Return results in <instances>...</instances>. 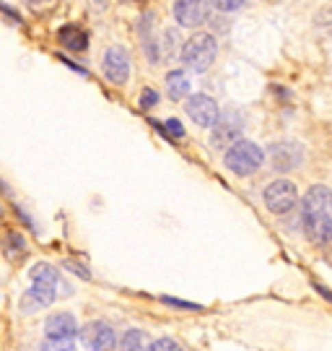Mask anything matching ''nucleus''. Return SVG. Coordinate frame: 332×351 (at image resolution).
<instances>
[{
    "mask_svg": "<svg viewBox=\"0 0 332 351\" xmlns=\"http://www.w3.org/2000/svg\"><path fill=\"white\" fill-rule=\"evenodd\" d=\"M301 229L311 245L324 247L332 242V216H301Z\"/></svg>",
    "mask_w": 332,
    "mask_h": 351,
    "instance_id": "ddd939ff",
    "label": "nucleus"
},
{
    "mask_svg": "<svg viewBox=\"0 0 332 351\" xmlns=\"http://www.w3.org/2000/svg\"><path fill=\"white\" fill-rule=\"evenodd\" d=\"M153 125L159 128V130H164V136H172V138H185V128H182V123L179 120H166V123H153Z\"/></svg>",
    "mask_w": 332,
    "mask_h": 351,
    "instance_id": "aec40b11",
    "label": "nucleus"
},
{
    "mask_svg": "<svg viewBox=\"0 0 332 351\" xmlns=\"http://www.w3.org/2000/svg\"><path fill=\"white\" fill-rule=\"evenodd\" d=\"M262 201H265V208L270 213L283 216V213L296 208V203H298V188H296L291 180H275V182H270L265 188Z\"/></svg>",
    "mask_w": 332,
    "mask_h": 351,
    "instance_id": "7ed1b4c3",
    "label": "nucleus"
},
{
    "mask_svg": "<svg viewBox=\"0 0 332 351\" xmlns=\"http://www.w3.org/2000/svg\"><path fill=\"white\" fill-rule=\"evenodd\" d=\"M242 130H244V114L239 110H226V112L218 114L216 125H213V146L216 149H229L234 146L236 141H242Z\"/></svg>",
    "mask_w": 332,
    "mask_h": 351,
    "instance_id": "39448f33",
    "label": "nucleus"
},
{
    "mask_svg": "<svg viewBox=\"0 0 332 351\" xmlns=\"http://www.w3.org/2000/svg\"><path fill=\"white\" fill-rule=\"evenodd\" d=\"M159 104V94L153 91V88H143V94H140V107L143 110H151V107H156Z\"/></svg>",
    "mask_w": 332,
    "mask_h": 351,
    "instance_id": "b1692460",
    "label": "nucleus"
},
{
    "mask_svg": "<svg viewBox=\"0 0 332 351\" xmlns=\"http://www.w3.org/2000/svg\"><path fill=\"white\" fill-rule=\"evenodd\" d=\"M210 3H213V8H218L223 13H234L244 5V0H210Z\"/></svg>",
    "mask_w": 332,
    "mask_h": 351,
    "instance_id": "5701e85b",
    "label": "nucleus"
},
{
    "mask_svg": "<svg viewBox=\"0 0 332 351\" xmlns=\"http://www.w3.org/2000/svg\"><path fill=\"white\" fill-rule=\"evenodd\" d=\"M161 302L169 304V307H177V310H192V313H200V310H203V304H197V302L174 300V297H161Z\"/></svg>",
    "mask_w": 332,
    "mask_h": 351,
    "instance_id": "412c9836",
    "label": "nucleus"
},
{
    "mask_svg": "<svg viewBox=\"0 0 332 351\" xmlns=\"http://www.w3.org/2000/svg\"><path fill=\"white\" fill-rule=\"evenodd\" d=\"M78 336H81V343L88 351H117V343H120L117 330L110 323H104V320H91V323H86V326L78 330Z\"/></svg>",
    "mask_w": 332,
    "mask_h": 351,
    "instance_id": "20e7f679",
    "label": "nucleus"
},
{
    "mask_svg": "<svg viewBox=\"0 0 332 351\" xmlns=\"http://www.w3.org/2000/svg\"><path fill=\"white\" fill-rule=\"evenodd\" d=\"M78 320L73 313H52L44 320V336L47 339H71L78 336Z\"/></svg>",
    "mask_w": 332,
    "mask_h": 351,
    "instance_id": "4468645a",
    "label": "nucleus"
},
{
    "mask_svg": "<svg viewBox=\"0 0 332 351\" xmlns=\"http://www.w3.org/2000/svg\"><path fill=\"white\" fill-rule=\"evenodd\" d=\"M29 278H31V284H44V287H52L58 289V294H73V289H71V284L62 278V274L55 268L52 263H34L31 265V271H29Z\"/></svg>",
    "mask_w": 332,
    "mask_h": 351,
    "instance_id": "f8f14e48",
    "label": "nucleus"
},
{
    "mask_svg": "<svg viewBox=\"0 0 332 351\" xmlns=\"http://www.w3.org/2000/svg\"><path fill=\"white\" fill-rule=\"evenodd\" d=\"M330 216L332 213V190L327 185H311L301 198V216Z\"/></svg>",
    "mask_w": 332,
    "mask_h": 351,
    "instance_id": "9d476101",
    "label": "nucleus"
},
{
    "mask_svg": "<svg viewBox=\"0 0 332 351\" xmlns=\"http://www.w3.org/2000/svg\"><path fill=\"white\" fill-rule=\"evenodd\" d=\"M218 104L213 97L208 94H192V97H187V117L200 128H213L216 125V120H218Z\"/></svg>",
    "mask_w": 332,
    "mask_h": 351,
    "instance_id": "0eeeda50",
    "label": "nucleus"
},
{
    "mask_svg": "<svg viewBox=\"0 0 332 351\" xmlns=\"http://www.w3.org/2000/svg\"><path fill=\"white\" fill-rule=\"evenodd\" d=\"M265 162V151L259 149L255 141H236L234 146H229L223 154V164L229 167V172L236 177H249L255 175Z\"/></svg>",
    "mask_w": 332,
    "mask_h": 351,
    "instance_id": "f03ea898",
    "label": "nucleus"
},
{
    "mask_svg": "<svg viewBox=\"0 0 332 351\" xmlns=\"http://www.w3.org/2000/svg\"><path fill=\"white\" fill-rule=\"evenodd\" d=\"M311 287L317 289V291H320V294H322V297H324V300H330V302H332V291H330V289H327V287H322V284H317V281H314Z\"/></svg>",
    "mask_w": 332,
    "mask_h": 351,
    "instance_id": "cd10ccee",
    "label": "nucleus"
},
{
    "mask_svg": "<svg viewBox=\"0 0 332 351\" xmlns=\"http://www.w3.org/2000/svg\"><path fill=\"white\" fill-rule=\"evenodd\" d=\"M104 75L114 86H125L130 81V55L123 47H110L104 52Z\"/></svg>",
    "mask_w": 332,
    "mask_h": 351,
    "instance_id": "1a4fd4ad",
    "label": "nucleus"
},
{
    "mask_svg": "<svg viewBox=\"0 0 332 351\" xmlns=\"http://www.w3.org/2000/svg\"><path fill=\"white\" fill-rule=\"evenodd\" d=\"M0 190H3V193H5V195H11V190L5 188V182H0Z\"/></svg>",
    "mask_w": 332,
    "mask_h": 351,
    "instance_id": "c756f323",
    "label": "nucleus"
},
{
    "mask_svg": "<svg viewBox=\"0 0 332 351\" xmlns=\"http://www.w3.org/2000/svg\"><path fill=\"white\" fill-rule=\"evenodd\" d=\"M148 336L140 330V328H130L120 336V343H117V351H148Z\"/></svg>",
    "mask_w": 332,
    "mask_h": 351,
    "instance_id": "a211bd4d",
    "label": "nucleus"
},
{
    "mask_svg": "<svg viewBox=\"0 0 332 351\" xmlns=\"http://www.w3.org/2000/svg\"><path fill=\"white\" fill-rule=\"evenodd\" d=\"M62 268H68V271H73L75 276H81V278H91V271H88L86 265H81V263H75V261H65V263H62Z\"/></svg>",
    "mask_w": 332,
    "mask_h": 351,
    "instance_id": "a878e982",
    "label": "nucleus"
},
{
    "mask_svg": "<svg viewBox=\"0 0 332 351\" xmlns=\"http://www.w3.org/2000/svg\"><path fill=\"white\" fill-rule=\"evenodd\" d=\"M174 45H177V32H174V29H169V32L164 34V55H166V58H172Z\"/></svg>",
    "mask_w": 332,
    "mask_h": 351,
    "instance_id": "bb28decb",
    "label": "nucleus"
},
{
    "mask_svg": "<svg viewBox=\"0 0 332 351\" xmlns=\"http://www.w3.org/2000/svg\"><path fill=\"white\" fill-rule=\"evenodd\" d=\"M26 5L31 8L34 13H42V11H49V8H55L58 5V0H24Z\"/></svg>",
    "mask_w": 332,
    "mask_h": 351,
    "instance_id": "393cba45",
    "label": "nucleus"
},
{
    "mask_svg": "<svg viewBox=\"0 0 332 351\" xmlns=\"http://www.w3.org/2000/svg\"><path fill=\"white\" fill-rule=\"evenodd\" d=\"M0 216H3V208H0Z\"/></svg>",
    "mask_w": 332,
    "mask_h": 351,
    "instance_id": "7c9ffc66",
    "label": "nucleus"
},
{
    "mask_svg": "<svg viewBox=\"0 0 332 351\" xmlns=\"http://www.w3.org/2000/svg\"><path fill=\"white\" fill-rule=\"evenodd\" d=\"M179 58H182V63H185L190 71L203 73V71H208L210 65L216 63V58H218V42H216V37L208 34V32H200V34L190 37L185 45H182Z\"/></svg>",
    "mask_w": 332,
    "mask_h": 351,
    "instance_id": "f257e3e1",
    "label": "nucleus"
},
{
    "mask_svg": "<svg viewBox=\"0 0 332 351\" xmlns=\"http://www.w3.org/2000/svg\"><path fill=\"white\" fill-rule=\"evenodd\" d=\"M0 11H3V13H8V16H11V19H16V21H21V16H18V13L13 11L11 5H5V3H0Z\"/></svg>",
    "mask_w": 332,
    "mask_h": 351,
    "instance_id": "c85d7f7f",
    "label": "nucleus"
},
{
    "mask_svg": "<svg viewBox=\"0 0 332 351\" xmlns=\"http://www.w3.org/2000/svg\"><path fill=\"white\" fill-rule=\"evenodd\" d=\"M55 300H58V289L44 287V284H31V287L21 294L18 307H21L24 315H34V313H39L42 307H49Z\"/></svg>",
    "mask_w": 332,
    "mask_h": 351,
    "instance_id": "9b49d317",
    "label": "nucleus"
},
{
    "mask_svg": "<svg viewBox=\"0 0 332 351\" xmlns=\"http://www.w3.org/2000/svg\"><path fill=\"white\" fill-rule=\"evenodd\" d=\"M190 78H187L185 71H169L166 73V94H169V99L179 101V99H187L190 97Z\"/></svg>",
    "mask_w": 332,
    "mask_h": 351,
    "instance_id": "f3484780",
    "label": "nucleus"
},
{
    "mask_svg": "<svg viewBox=\"0 0 332 351\" xmlns=\"http://www.w3.org/2000/svg\"><path fill=\"white\" fill-rule=\"evenodd\" d=\"M0 245H3V252H5V258L13 261V263H18V261H24L26 252H29V245H26V237L21 232H13L8 229L3 239H0Z\"/></svg>",
    "mask_w": 332,
    "mask_h": 351,
    "instance_id": "2eb2a0df",
    "label": "nucleus"
},
{
    "mask_svg": "<svg viewBox=\"0 0 332 351\" xmlns=\"http://www.w3.org/2000/svg\"><path fill=\"white\" fill-rule=\"evenodd\" d=\"M148 351H182V346L174 339H169V336H164V339L153 341V343L148 346Z\"/></svg>",
    "mask_w": 332,
    "mask_h": 351,
    "instance_id": "4be33fe9",
    "label": "nucleus"
},
{
    "mask_svg": "<svg viewBox=\"0 0 332 351\" xmlns=\"http://www.w3.org/2000/svg\"><path fill=\"white\" fill-rule=\"evenodd\" d=\"M39 351H75V343L71 339H44L39 341Z\"/></svg>",
    "mask_w": 332,
    "mask_h": 351,
    "instance_id": "6ab92c4d",
    "label": "nucleus"
},
{
    "mask_svg": "<svg viewBox=\"0 0 332 351\" xmlns=\"http://www.w3.org/2000/svg\"><path fill=\"white\" fill-rule=\"evenodd\" d=\"M208 0H177L174 3V19L179 26L195 29L208 21Z\"/></svg>",
    "mask_w": 332,
    "mask_h": 351,
    "instance_id": "6e6552de",
    "label": "nucleus"
},
{
    "mask_svg": "<svg viewBox=\"0 0 332 351\" xmlns=\"http://www.w3.org/2000/svg\"><path fill=\"white\" fill-rule=\"evenodd\" d=\"M58 39L62 42V47L71 52H86L88 47V34L81 29V26H62L60 32H58Z\"/></svg>",
    "mask_w": 332,
    "mask_h": 351,
    "instance_id": "dca6fc26",
    "label": "nucleus"
},
{
    "mask_svg": "<svg viewBox=\"0 0 332 351\" xmlns=\"http://www.w3.org/2000/svg\"><path fill=\"white\" fill-rule=\"evenodd\" d=\"M268 156H270V167L275 172H291L304 162V146L296 141H278L270 146Z\"/></svg>",
    "mask_w": 332,
    "mask_h": 351,
    "instance_id": "423d86ee",
    "label": "nucleus"
}]
</instances>
